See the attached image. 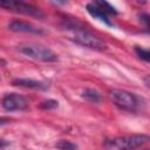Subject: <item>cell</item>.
<instances>
[{"mask_svg":"<svg viewBox=\"0 0 150 150\" xmlns=\"http://www.w3.org/2000/svg\"><path fill=\"white\" fill-rule=\"evenodd\" d=\"M64 29H67L68 32V39L82 47H87L95 50H103L107 47L105 42L102 39L96 36L94 33L87 30L86 28L77 26L74 22L64 23Z\"/></svg>","mask_w":150,"mask_h":150,"instance_id":"cell-1","label":"cell"},{"mask_svg":"<svg viewBox=\"0 0 150 150\" xmlns=\"http://www.w3.org/2000/svg\"><path fill=\"white\" fill-rule=\"evenodd\" d=\"M150 141V135L131 134L105 139L104 145L109 150H136Z\"/></svg>","mask_w":150,"mask_h":150,"instance_id":"cell-2","label":"cell"},{"mask_svg":"<svg viewBox=\"0 0 150 150\" xmlns=\"http://www.w3.org/2000/svg\"><path fill=\"white\" fill-rule=\"evenodd\" d=\"M16 50L33 60L42 62H55L57 61V55L47 46L36 42H22L16 46Z\"/></svg>","mask_w":150,"mask_h":150,"instance_id":"cell-3","label":"cell"},{"mask_svg":"<svg viewBox=\"0 0 150 150\" xmlns=\"http://www.w3.org/2000/svg\"><path fill=\"white\" fill-rule=\"evenodd\" d=\"M109 96L115 105L127 111H136L139 108V98L134 94L124 89H112Z\"/></svg>","mask_w":150,"mask_h":150,"instance_id":"cell-4","label":"cell"},{"mask_svg":"<svg viewBox=\"0 0 150 150\" xmlns=\"http://www.w3.org/2000/svg\"><path fill=\"white\" fill-rule=\"evenodd\" d=\"M0 6L2 8H6L8 11H12V12H16V13H20V14H23V15H28V16H34V18H38V19H42L45 18V13L30 5V4H27V2H23V1H18V0H2L0 2Z\"/></svg>","mask_w":150,"mask_h":150,"instance_id":"cell-5","label":"cell"},{"mask_svg":"<svg viewBox=\"0 0 150 150\" xmlns=\"http://www.w3.org/2000/svg\"><path fill=\"white\" fill-rule=\"evenodd\" d=\"M1 105L6 111H19L28 108V100L18 93H7L2 96Z\"/></svg>","mask_w":150,"mask_h":150,"instance_id":"cell-6","label":"cell"},{"mask_svg":"<svg viewBox=\"0 0 150 150\" xmlns=\"http://www.w3.org/2000/svg\"><path fill=\"white\" fill-rule=\"evenodd\" d=\"M8 28L13 32H22V33H32V34H41L42 29L35 27L30 22L22 20H13L9 22Z\"/></svg>","mask_w":150,"mask_h":150,"instance_id":"cell-7","label":"cell"},{"mask_svg":"<svg viewBox=\"0 0 150 150\" xmlns=\"http://www.w3.org/2000/svg\"><path fill=\"white\" fill-rule=\"evenodd\" d=\"M13 86L23 87V88H30V89H38V90H46L48 88V84L46 82L34 80V79H27V77H18L12 81Z\"/></svg>","mask_w":150,"mask_h":150,"instance_id":"cell-8","label":"cell"},{"mask_svg":"<svg viewBox=\"0 0 150 150\" xmlns=\"http://www.w3.org/2000/svg\"><path fill=\"white\" fill-rule=\"evenodd\" d=\"M86 8H87V12L94 18V19H97V20H100L101 22H103V23H105L107 26H112V23H111V21L109 20V16H108V14L105 13V12H103L101 8H98L96 5H94L93 2H89V4H87V6H86Z\"/></svg>","mask_w":150,"mask_h":150,"instance_id":"cell-9","label":"cell"},{"mask_svg":"<svg viewBox=\"0 0 150 150\" xmlns=\"http://www.w3.org/2000/svg\"><path fill=\"white\" fill-rule=\"evenodd\" d=\"M82 97L86 98L87 101L89 102H94V103H97L100 102L101 100V95L97 90L93 89V88H86L83 91H82Z\"/></svg>","mask_w":150,"mask_h":150,"instance_id":"cell-10","label":"cell"},{"mask_svg":"<svg viewBox=\"0 0 150 150\" xmlns=\"http://www.w3.org/2000/svg\"><path fill=\"white\" fill-rule=\"evenodd\" d=\"M94 5H96L98 8H101L103 12H105L107 14H117V11L115 7H112L109 2L107 1H103V0H96V1H93Z\"/></svg>","mask_w":150,"mask_h":150,"instance_id":"cell-11","label":"cell"},{"mask_svg":"<svg viewBox=\"0 0 150 150\" xmlns=\"http://www.w3.org/2000/svg\"><path fill=\"white\" fill-rule=\"evenodd\" d=\"M55 146L59 150H76L77 149L76 144H74L73 142L67 141V139H60L59 142H56Z\"/></svg>","mask_w":150,"mask_h":150,"instance_id":"cell-12","label":"cell"},{"mask_svg":"<svg viewBox=\"0 0 150 150\" xmlns=\"http://www.w3.org/2000/svg\"><path fill=\"white\" fill-rule=\"evenodd\" d=\"M135 53L137 54V56L139 59H142L146 62H150V49H145V48L136 46L135 47Z\"/></svg>","mask_w":150,"mask_h":150,"instance_id":"cell-13","label":"cell"},{"mask_svg":"<svg viewBox=\"0 0 150 150\" xmlns=\"http://www.w3.org/2000/svg\"><path fill=\"white\" fill-rule=\"evenodd\" d=\"M59 107V102L55 101V100H46V101H42L40 103V108L41 109H54V108H57Z\"/></svg>","mask_w":150,"mask_h":150,"instance_id":"cell-14","label":"cell"},{"mask_svg":"<svg viewBox=\"0 0 150 150\" xmlns=\"http://www.w3.org/2000/svg\"><path fill=\"white\" fill-rule=\"evenodd\" d=\"M138 20L144 25V28L150 32V14L148 13H139L138 14Z\"/></svg>","mask_w":150,"mask_h":150,"instance_id":"cell-15","label":"cell"},{"mask_svg":"<svg viewBox=\"0 0 150 150\" xmlns=\"http://www.w3.org/2000/svg\"><path fill=\"white\" fill-rule=\"evenodd\" d=\"M143 81H144L145 86H146L148 88H150V75H146V76L143 79Z\"/></svg>","mask_w":150,"mask_h":150,"instance_id":"cell-16","label":"cell"}]
</instances>
